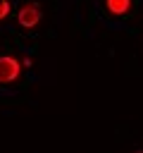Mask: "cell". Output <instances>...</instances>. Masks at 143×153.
Segmentation results:
<instances>
[{
  "label": "cell",
  "instance_id": "1",
  "mask_svg": "<svg viewBox=\"0 0 143 153\" xmlns=\"http://www.w3.org/2000/svg\"><path fill=\"white\" fill-rule=\"evenodd\" d=\"M21 72V65L17 57L12 55H0V84H10V81H17Z\"/></svg>",
  "mask_w": 143,
  "mask_h": 153
},
{
  "label": "cell",
  "instance_id": "3",
  "mask_svg": "<svg viewBox=\"0 0 143 153\" xmlns=\"http://www.w3.org/2000/svg\"><path fill=\"white\" fill-rule=\"evenodd\" d=\"M105 7L110 10V14L114 17H122L131 10V0H105Z\"/></svg>",
  "mask_w": 143,
  "mask_h": 153
},
{
  "label": "cell",
  "instance_id": "5",
  "mask_svg": "<svg viewBox=\"0 0 143 153\" xmlns=\"http://www.w3.org/2000/svg\"><path fill=\"white\" fill-rule=\"evenodd\" d=\"M133 153H143V151H133Z\"/></svg>",
  "mask_w": 143,
  "mask_h": 153
},
{
  "label": "cell",
  "instance_id": "4",
  "mask_svg": "<svg viewBox=\"0 0 143 153\" xmlns=\"http://www.w3.org/2000/svg\"><path fill=\"white\" fill-rule=\"evenodd\" d=\"M10 12H12V2H10V0H0V22L7 19Z\"/></svg>",
  "mask_w": 143,
  "mask_h": 153
},
{
  "label": "cell",
  "instance_id": "2",
  "mask_svg": "<svg viewBox=\"0 0 143 153\" xmlns=\"http://www.w3.org/2000/svg\"><path fill=\"white\" fill-rule=\"evenodd\" d=\"M41 5L38 2H29V5H24L19 12H17V22L24 26V29H33L38 22H41Z\"/></svg>",
  "mask_w": 143,
  "mask_h": 153
}]
</instances>
